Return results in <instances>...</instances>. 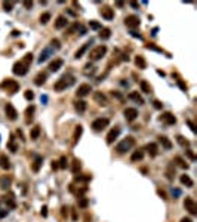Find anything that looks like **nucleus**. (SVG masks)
Instances as JSON below:
<instances>
[{
  "label": "nucleus",
  "instance_id": "f257e3e1",
  "mask_svg": "<svg viewBox=\"0 0 197 222\" xmlns=\"http://www.w3.org/2000/svg\"><path fill=\"white\" fill-rule=\"evenodd\" d=\"M31 61H33V54H27V55L24 56L22 61H18V62L13 64V68H12L13 74H16V76H25L28 73V67L31 64Z\"/></svg>",
  "mask_w": 197,
  "mask_h": 222
},
{
  "label": "nucleus",
  "instance_id": "f03ea898",
  "mask_svg": "<svg viewBox=\"0 0 197 222\" xmlns=\"http://www.w3.org/2000/svg\"><path fill=\"white\" fill-rule=\"evenodd\" d=\"M133 145H135V139H133L132 136H126L122 142H119V144H117L116 151L119 153V154H125V153L129 151Z\"/></svg>",
  "mask_w": 197,
  "mask_h": 222
},
{
  "label": "nucleus",
  "instance_id": "7ed1b4c3",
  "mask_svg": "<svg viewBox=\"0 0 197 222\" xmlns=\"http://www.w3.org/2000/svg\"><path fill=\"white\" fill-rule=\"evenodd\" d=\"M0 88L5 89L8 93H16L18 92V89H19V83L16 82V80H12V78H6L5 82H2V85H0Z\"/></svg>",
  "mask_w": 197,
  "mask_h": 222
},
{
  "label": "nucleus",
  "instance_id": "20e7f679",
  "mask_svg": "<svg viewBox=\"0 0 197 222\" xmlns=\"http://www.w3.org/2000/svg\"><path fill=\"white\" fill-rule=\"evenodd\" d=\"M107 54V46H96V47H93L92 50H91V54H89V59L91 61H99L102 56Z\"/></svg>",
  "mask_w": 197,
  "mask_h": 222
},
{
  "label": "nucleus",
  "instance_id": "39448f33",
  "mask_svg": "<svg viewBox=\"0 0 197 222\" xmlns=\"http://www.w3.org/2000/svg\"><path fill=\"white\" fill-rule=\"evenodd\" d=\"M71 83H73V77H67V76H64V77H61L58 82L54 85V89H55L57 92H61V90H65Z\"/></svg>",
  "mask_w": 197,
  "mask_h": 222
},
{
  "label": "nucleus",
  "instance_id": "423d86ee",
  "mask_svg": "<svg viewBox=\"0 0 197 222\" xmlns=\"http://www.w3.org/2000/svg\"><path fill=\"white\" fill-rule=\"evenodd\" d=\"M110 124V120L108 119H96V120H93L92 122V129L95 132H101V130H104L105 127Z\"/></svg>",
  "mask_w": 197,
  "mask_h": 222
},
{
  "label": "nucleus",
  "instance_id": "0eeeda50",
  "mask_svg": "<svg viewBox=\"0 0 197 222\" xmlns=\"http://www.w3.org/2000/svg\"><path fill=\"white\" fill-rule=\"evenodd\" d=\"M184 207H185V210L190 212V215H197V204L191 197H185V200H184Z\"/></svg>",
  "mask_w": 197,
  "mask_h": 222
},
{
  "label": "nucleus",
  "instance_id": "6e6552de",
  "mask_svg": "<svg viewBox=\"0 0 197 222\" xmlns=\"http://www.w3.org/2000/svg\"><path fill=\"white\" fill-rule=\"evenodd\" d=\"M119 135H120V127H119V126H114V127H113L110 132L107 133V138H105L107 144L111 145L117 139V138H119Z\"/></svg>",
  "mask_w": 197,
  "mask_h": 222
},
{
  "label": "nucleus",
  "instance_id": "1a4fd4ad",
  "mask_svg": "<svg viewBox=\"0 0 197 222\" xmlns=\"http://www.w3.org/2000/svg\"><path fill=\"white\" fill-rule=\"evenodd\" d=\"M139 24H141V21L137 15H129L125 18V25L129 28H137V27H139Z\"/></svg>",
  "mask_w": 197,
  "mask_h": 222
},
{
  "label": "nucleus",
  "instance_id": "9d476101",
  "mask_svg": "<svg viewBox=\"0 0 197 222\" xmlns=\"http://www.w3.org/2000/svg\"><path fill=\"white\" fill-rule=\"evenodd\" d=\"M92 92V88H91V85H88V83H83L80 85L77 90H76V95L79 96V98H83V96H88L89 93Z\"/></svg>",
  "mask_w": 197,
  "mask_h": 222
},
{
  "label": "nucleus",
  "instance_id": "9b49d317",
  "mask_svg": "<svg viewBox=\"0 0 197 222\" xmlns=\"http://www.w3.org/2000/svg\"><path fill=\"white\" fill-rule=\"evenodd\" d=\"M5 111H6V117L9 119V120H16L18 119V113H16V110H15V107L12 105L11 102H8L6 104V107H5Z\"/></svg>",
  "mask_w": 197,
  "mask_h": 222
},
{
  "label": "nucleus",
  "instance_id": "f8f14e48",
  "mask_svg": "<svg viewBox=\"0 0 197 222\" xmlns=\"http://www.w3.org/2000/svg\"><path fill=\"white\" fill-rule=\"evenodd\" d=\"M99 13H101V16L105 18L107 21H111V19L114 18V11H113L110 6H102L101 11H99Z\"/></svg>",
  "mask_w": 197,
  "mask_h": 222
},
{
  "label": "nucleus",
  "instance_id": "ddd939ff",
  "mask_svg": "<svg viewBox=\"0 0 197 222\" xmlns=\"http://www.w3.org/2000/svg\"><path fill=\"white\" fill-rule=\"evenodd\" d=\"M93 101H95L98 105H101V107H105V105L108 104V99H107V96H105L102 92H95V93H93Z\"/></svg>",
  "mask_w": 197,
  "mask_h": 222
},
{
  "label": "nucleus",
  "instance_id": "4468645a",
  "mask_svg": "<svg viewBox=\"0 0 197 222\" xmlns=\"http://www.w3.org/2000/svg\"><path fill=\"white\" fill-rule=\"evenodd\" d=\"M160 120H162L164 124H175V123H176V117H175L172 113L166 111V113H163L162 116H160Z\"/></svg>",
  "mask_w": 197,
  "mask_h": 222
},
{
  "label": "nucleus",
  "instance_id": "2eb2a0df",
  "mask_svg": "<svg viewBox=\"0 0 197 222\" xmlns=\"http://www.w3.org/2000/svg\"><path fill=\"white\" fill-rule=\"evenodd\" d=\"M123 114H125L126 122H133V120L138 117V111H137V108H126Z\"/></svg>",
  "mask_w": 197,
  "mask_h": 222
},
{
  "label": "nucleus",
  "instance_id": "dca6fc26",
  "mask_svg": "<svg viewBox=\"0 0 197 222\" xmlns=\"http://www.w3.org/2000/svg\"><path fill=\"white\" fill-rule=\"evenodd\" d=\"M3 201L8 204V207L9 209H15L16 207V201H15V196L12 194V193H8L5 197H3Z\"/></svg>",
  "mask_w": 197,
  "mask_h": 222
},
{
  "label": "nucleus",
  "instance_id": "f3484780",
  "mask_svg": "<svg viewBox=\"0 0 197 222\" xmlns=\"http://www.w3.org/2000/svg\"><path fill=\"white\" fill-rule=\"evenodd\" d=\"M68 25V19L65 18V16H58L57 19H55V28L57 30H61V28H64V27H67Z\"/></svg>",
  "mask_w": 197,
  "mask_h": 222
},
{
  "label": "nucleus",
  "instance_id": "a211bd4d",
  "mask_svg": "<svg viewBox=\"0 0 197 222\" xmlns=\"http://www.w3.org/2000/svg\"><path fill=\"white\" fill-rule=\"evenodd\" d=\"M11 184H12V176H9V175H3V176L0 178V187L3 189H8L11 187Z\"/></svg>",
  "mask_w": 197,
  "mask_h": 222
},
{
  "label": "nucleus",
  "instance_id": "6ab92c4d",
  "mask_svg": "<svg viewBox=\"0 0 197 222\" xmlns=\"http://www.w3.org/2000/svg\"><path fill=\"white\" fill-rule=\"evenodd\" d=\"M64 64V61L61 59V58H57V59H54L50 64H49V71H58L59 68L62 67Z\"/></svg>",
  "mask_w": 197,
  "mask_h": 222
},
{
  "label": "nucleus",
  "instance_id": "aec40b11",
  "mask_svg": "<svg viewBox=\"0 0 197 222\" xmlns=\"http://www.w3.org/2000/svg\"><path fill=\"white\" fill-rule=\"evenodd\" d=\"M43 165V157H40V155H36L34 160H33V165H31V169H33V172H39L40 170V167Z\"/></svg>",
  "mask_w": 197,
  "mask_h": 222
},
{
  "label": "nucleus",
  "instance_id": "412c9836",
  "mask_svg": "<svg viewBox=\"0 0 197 222\" xmlns=\"http://www.w3.org/2000/svg\"><path fill=\"white\" fill-rule=\"evenodd\" d=\"M46 78H47V73H39L37 76L34 77V85L36 86H42L45 82H46Z\"/></svg>",
  "mask_w": 197,
  "mask_h": 222
},
{
  "label": "nucleus",
  "instance_id": "4be33fe9",
  "mask_svg": "<svg viewBox=\"0 0 197 222\" xmlns=\"http://www.w3.org/2000/svg\"><path fill=\"white\" fill-rule=\"evenodd\" d=\"M135 65L138 67L139 70H145L147 68V62H145V58L142 55H138L135 58Z\"/></svg>",
  "mask_w": 197,
  "mask_h": 222
},
{
  "label": "nucleus",
  "instance_id": "5701e85b",
  "mask_svg": "<svg viewBox=\"0 0 197 222\" xmlns=\"http://www.w3.org/2000/svg\"><path fill=\"white\" fill-rule=\"evenodd\" d=\"M0 167H2V169H5V170H8V169L11 167V161H9L8 155L0 154Z\"/></svg>",
  "mask_w": 197,
  "mask_h": 222
},
{
  "label": "nucleus",
  "instance_id": "b1692460",
  "mask_svg": "<svg viewBox=\"0 0 197 222\" xmlns=\"http://www.w3.org/2000/svg\"><path fill=\"white\" fill-rule=\"evenodd\" d=\"M74 108L79 111V113H83V111H86V108H88V102L86 101H81V99L76 101L74 102Z\"/></svg>",
  "mask_w": 197,
  "mask_h": 222
},
{
  "label": "nucleus",
  "instance_id": "393cba45",
  "mask_svg": "<svg viewBox=\"0 0 197 222\" xmlns=\"http://www.w3.org/2000/svg\"><path fill=\"white\" fill-rule=\"evenodd\" d=\"M147 151H148V154H150L151 157H156V155L159 154V147H157V144L151 142V144L147 145Z\"/></svg>",
  "mask_w": 197,
  "mask_h": 222
},
{
  "label": "nucleus",
  "instance_id": "a878e982",
  "mask_svg": "<svg viewBox=\"0 0 197 222\" xmlns=\"http://www.w3.org/2000/svg\"><path fill=\"white\" fill-rule=\"evenodd\" d=\"M179 181H181V184L182 185H185V187H188V188H191L193 185H194V182H193V179L188 176V175H181V178H179Z\"/></svg>",
  "mask_w": 197,
  "mask_h": 222
},
{
  "label": "nucleus",
  "instance_id": "bb28decb",
  "mask_svg": "<svg viewBox=\"0 0 197 222\" xmlns=\"http://www.w3.org/2000/svg\"><path fill=\"white\" fill-rule=\"evenodd\" d=\"M89 46H91V42L85 43V44H83V46L80 47V49H79V50H77V52L74 54V58H76V59H79V58H81V56L85 55V52H86V50L89 49Z\"/></svg>",
  "mask_w": 197,
  "mask_h": 222
},
{
  "label": "nucleus",
  "instance_id": "cd10ccee",
  "mask_svg": "<svg viewBox=\"0 0 197 222\" xmlns=\"http://www.w3.org/2000/svg\"><path fill=\"white\" fill-rule=\"evenodd\" d=\"M129 98H130L132 101H135V102H138L139 105H142V104H144V98L139 95L138 92H130V93H129Z\"/></svg>",
  "mask_w": 197,
  "mask_h": 222
},
{
  "label": "nucleus",
  "instance_id": "c85d7f7f",
  "mask_svg": "<svg viewBox=\"0 0 197 222\" xmlns=\"http://www.w3.org/2000/svg\"><path fill=\"white\" fill-rule=\"evenodd\" d=\"M36 110V107L34 105H30L27 110H25V122L27 123H30L31 122V119H33V113H34Z\"/></svg>",
  "mask_w": 197,
  "mask_h": 222
},
{
  "label": "nucleus",
  "instance_id": "c756f323",
  "mask_svg": "<svg viewBox=\"0 0 197 222\" xmlns=\"http://www.w3.org/2000/svg\"><path fill=\"white\" fill-rule=\"evenodd\" d=\"M81 132H83V127H81L80 124L76 126V130H74V135H73V144H77L79 138L81 136Z\"/></svg>",
  "mask_w": 197,
  "mask_h": 222
},
{
  "label": "nucleus",
  "instance_id": "7c9ffc66",
  "mask_svg": "<svg viewBox=\"0 0 197 222\" xmlns=\"http://www.w3.org/2000/svg\"><path fill=\"white\" fill-rule=\"evenodd\" d=\"M80 169H81L80 160L74 158V160H73V165H71V170H73V173H74V175H77V173L80 172Z\"/></svg>",
  "mask_w": 197,
  "mask_h": 222
},
{
  "label": "nucleus",
  "instance_id": "2f4dec72",
  "mask_svg": "<svg viewBox=\"0 0 197 222\" xmlns=\"http://www.w3.org/2000/svg\"><path fill=\"white\" fill-rule=\"evenodd\" d=\"M144 158V151L142 150H137L133 154L130 155V160L132 161H139V160H142Z\"/></svg>",
  "mask_w": 197,
  "mask_h": 222
},
{
  "label": "nucleus",
  "instance_id": "473e14b6",
  "mask_svg": "<svg viewBox=\"0 0 197 222\" xmlns=\"http://www.w3.org/2000/svg\"><path fill=\"white\" fill-rule=\"evenodd\" d=\"M139 86H141V90L145 92V93H151V86L147 80H141L139 82Z\"/></svg>",
  "mask_w": 197,
  "mask_h": 222
},
{
  "label": "nucleus",
  "instance_id": "72a5a7b5",
  "mask_svg": "<svg viewBox=\"0 0 197 222\" xmlns=\"http://www.w3.org/2000/svg\"><path fill=\"white\" fill-rule=\"evenodd\" d=\"M174 161H175V163H176V165H178V166H179V167H182V169H188V165H187V163H185V160H184L182 157H179V155H176V157H175V158H174Z\"/></svg>",
  "mask_w": 197,
  "mask_h": 222
},
{
  "label": "nucleus",
  "instance_id": "f704fd0d",
  "mask_svg": "<svg viewBox=\"0 0 197 222\" xmlns=\"http://www.w3.org/2000/svg\"><path fill=\"white\" fill-rule=\"evenodd\" d=\"M159 141H160V144H162L166 150H171V148H172V142H171L166 136H160V138H159Z\"/></svg>",
  "mask_w": 197,
  "mask_h": 222
},
{
  "label": "nucleus",
  "instance_id": "c9c22d12",
  "mask_svg": "<svg viewBox=\"0 0 197 222\" xmlns=\"http://www.w3.org/2000/svg\"><path fill=\"white\" fill-rule=\"evenodd\" d=\"M39 135H40V126H34V127L30 130V138L34 141V139L39 138Z\"/></svg>",
  "mask_w": 197,
  "mask_h": 222
},
{
  "label": "nucleus",
  "instance_id": "e433bc0d",
  "mask_svg": "<svg viewBox=\"0 0 197 222\" xmlns=\"http://www.w3.org/2000/svg\"><path fill=\"white\" fill-rule=\"evenodd\" d=\"M79 27H80V25H79V22H74V24H71V25L68 27V30L65 31V36H71L73 33H76V30H79Z\"/></svg>",
  "mask_w": 197,
  "mask_h": 222
},
{
  "label": "nucleus",
  "instance_id": "4c0bfd02",
  "mask_svg": "<svg viewBox=\"0 0 197 222\" xmlns=\"http://www.w3.org/2000/svg\"><path fill=\"white\" fill-rule=\"evenodd\" d=\"M8 148L11 150L12 153H16V151H18V145L15 142V138H13V136H11V141L8 142Z\"/></svg>",
  "mask_w": 197,
  "mask_h": 222
},
{
  "label": "nucleus",
  "instance_id": "58836bf2",
  "mask_svg": "<svg viewBox=\"0 0 197 222\" xmlns=\"http://www.w3.org/2000/svg\"><path fill=\"white\" fill-rule=\"evenodd\" d=\"M77 204H79V207H81V209H86V207H88V204H89V200L86 199V197H79V200H77Z\"/></svg>",
  "mask_w": 197,
  "mask_h": 222
},
{
  "label": "nucleus",
  "instance_id": "ea45409f",
  "mask_svg": "<svg viewBox=\"0 0 197 222\" xmlns=\"http://www.w3.org/2000/svg\"><path fill=\"white\" fill-rule=\"evenodd\" d=\"M110 36H111V30H110V28H102V30H101V33H99V37H101V39H104V40L110 39Z\"/></svg>",
  "mask_w": 197,
  "mask_h": 222
},
{
  "label": "nucleus",
  "instance_id": "a19ab883",
  "mask_svg": "<svg viewBox=\"0 0 197 222\" xmlns=\"http://www.w3.org/2000/svg\"><path fill=\"white\" fill-rule=\"evenodd\" d=\"M49 55H50V49H45V50L42 52L40 58H39V62H43V61H46L47 58H49Z\"/></svg>",
  "mask_w": 197,
  "mask_h": 222
},
{
  "label": "nucleus",
  "instance_id": "79ce46f5",
  "mask_svg": "<svg viewBox=\"0 0 197 222\" xmlns=\"http://www.w3.org/2000/svg\"><path fill=\"white\" fill-rule=\"evenodd\" d=\"M176 141H178V144L182 145V147H190V142L187 141L184 136H176Z\"/></svg>",
  "mask_w": 197,
  "mask_h": 222
},
{
  "label": "nucleus",
  "instance_id": "37998d69",
  "mask_svg": "<svg viewBox=\"0 0 197 222\" xmlns=\"http://www.w3.org/2000/svg\"><path fill=\"white\" fill-rule=\"evenodd\" d=\"M2 6H3V9H5L6 12H11L12 8H13V2H3Z\"/></svg>",
  "mask_w": 197,
  "mask_h": 222
},
{
  "label": "nucleus",
  "instance_id": "c03bdc74",
  "mask_svg": "<svg viewBox=\"0 0 197 222\" xmlns=\"http://www.w3.org/2000/svg\"><path fill=\"white\" fill-rule=\"evenodd\" d=\"M49 19H50V13H49V12H45V13L40 15V22H42V24H46Z\"/></svg>",
  "mask_w": 197,
  "mask_h": 222
},
{
  "label": "nucleus",
  "instance_id": "a18cd8bd",
  "mask_svg": "<svg viewBox=\"0 0 197 222\" xmlns=\"http://www.w3.org/2000/svg\"><path fill=\"white\" fill-rule=\"evenodd\" d=\"M174 176H175V170H172V165H171L169 169L166 170V178L168 179H174Z\"/></svg>",
  "mask_w": 197,
  "mask_h": 222
},
{
  "label": "nucleus",
  "instance_id": "49530a36",
  "mask_svg": "<svg viewBox=\"0 0 197 222\" xmlns=\"http://www.w3.org/2000/svg\"><path fill=\"white\" fill-rule=\"evenodd\" d=\"M58 163H59L58 166L61 167V169H65V167H67V158H65V157H61Z\"/></svg>",
  "mask_w": 197,
  "mask_h": 222
},
{
  "label": "nucleus",
  "instance_id": "de8ad7c7",
  "mask_svg": "<svg viewBox=\"0 0 197 222\" xmlns=\"http://www.w3.org/2000/svg\"><path fill=\"white\" fill-rule=\"evenodd\" d=\"M24 96H25V99L27 101H31L34 98V93L31 92V90H25V93H24Z\"/></svg>",
  "mask_w": 197,
  "mask_h": 222
},
{
  "label": "nucleus",
  "instance_id": "09e8293b",
  "mask_svg": "<svg viewBox=\"0 0 197 222\" xmlns=\"http://www.w3.org/2000/svg\"><path fill=\"white\" fill-rule=\"evenodd\" d=\"M89 27L93 28V30H99V28H101V24H99V22H96V21H91V22H89Z\"/></svg>",
  "mask_w": 197,
  "mask_h": 222
},
{
  "label": "nucleus",
  "instance_id": "8fccbe9b",
  "mask_svg": "<svg viewBox=\"0 0 197 222\" xmlns=\"http://www.w3.org/2000/svg\"><path fill=\"white\" fill-rule=\"evenodd\" d=\"M50 44H52L55 49H59V47H61V43H59L58 39H54V40H50Z\"/></svg>",
  "mask_w": 197,
  "mask_h": 222
},
{
  "label": "nucleus",
  "instance_id": "3c124183",
  "mask_svg": "<svg viewBox=\"0 0 197 222\" xmlns=\"http://www.w3.org/2000/svg\"><path fill=\"white\" fill-rule=\"evenodd\" d=\"M22 5H24V8H25V9H31V8H33V2H28V0H27V2H24Z\"/></svg>",
  "mask_w": 197,
  "mask_h": 222
},
{
  "label": "nucleus",
  "instance_id": "603ef678",
  "mask_svg": "<svg viewBox=\"0 0 197 222\" xmlns=\"http://www.w3.org/2000/svg\"><path fill=\"white\" fill-rule=\"evenodd\" d=\"M61 210H62L61 213H62V216H64V218H67V216H68V207H67V206H64Z\"/></svg>",
  "mask_w": 197,
  "mask_h": 222
},
{
  "label": "nucleus",
  "instance_id": "864d4df0",
  "mask_svg": "<svg viewBox=\"0 0 197 222\" xmlns=\"http://www.w3.org/2000/svg\"><path fill=\"white\" fill-rule=\"evenodd\" d=\"M153 104H154V108H157V110H160V108L163 107V104L160 102V101H154Z\"/></svg>",
  "mask_w": 197,
  "mask_h": 222
},
{
  "label": "nucleus",
  "instance_id": "5fc2aeb1",
  "mask_svg": "<svg viewBox=\"0 0 197 222\" xmlns=\"http://www.w3.org/2000/svg\"><path fill=\"white\" fill-rule=\"evenodd\" d=\"M185 153H187V155H188L191 160H196V157H194V154H193V151H191V150H187Z\"/></svg>",
  "mask_w": 197,
  "mask_h": 222
},
{
  "label": "nucleus",
  "instance_id": "6e6d98bb",
  "mask_svg": "<svg viewBox=\"0 0 197 222\" xmlns=\"http://www.w3.org/2000/svg\"><path fill=\"white\" fill-rule=\"evenodd\" d=\"M5 216H8V210H2L0 209V219H3Z\"/></svg>",
  "mask_w": 197,
  "mask_h": 222
},
{
  "label": "nucleus",
  "instance_id": "4d7b16f0",
  "mask_svg": "<svg viewBox=\"0 0 197 222\" xmlns=\"http://www.w3.org/2000/svg\"><path fill=\"white\" fill-rule=\"evenodd\" d=\"M42 215H43V216H47V207H46V206H43V207H42Z\"/></svg>",
  "mask_w": 197,
  "mask_h": 222
},
{
  "label": "nucleus",
  "instance_id": "13d9d810",
  "mask_svg": "<svg viewBox=\"0 0 197 222\" xmlns=\"http://www.w3.org/2000/svg\"><path fill=\"white\" fill-rule=\"evenodd\" d=\"M157 193H159V194H160V196H162V197H163V199H164V200L168 199V196H166V193H164V191H162V189H159Z\"/></svg>",
  "mask_w": 197,
  "mask_h": 222
},
{
  "label": "nucleus",
  "instance_id": "bf43d9fd",
  "mask_svg": "<svg viewBox=\"0 0 197 222\" xmlns=\"http://www.w3.org/2000/svg\"><path fill=\"white\" fill-rule=\"evenodd\" d=\"M52 169H55V170H57V169H59L58 161H54V163H52Z\"/></svg>",
  "mask_w": 197,
  "mask_h": 222
},
{
  "label": "nucleus",
  "instance_id": "052dcab7",
  "mask_svg": "<svg viewBox=\"0 0 197 222\" xmlns=\"http://www.w3.org/2000/svg\"><path fill=\"white\" fill-rule=\"evenodd\" d=\"M181 222H193V219H191V218H182V219H181Z\"/></svg>",
  "mask_w": 197,
  "mask_h": 222
},
{
  "label": "nucleus",
  "instance_id": "680f3d73",
  "mask_svg": "<svg viewBox=\"0 0 197 222\" xmlns=\"http://www.w3.org/2000/svg\"><path fill=\"white\" fill-rule=\"evenodd\" d=\"M188 124H190V127H191V130H193V132H196V127H194V124H193V123H191V122H188Z\"/></svg>",
  "mask_w": 197,
  "mask_h": 222
},
{
  "label": "nucleus",
  "instance_id": "e2e57ef3",
  "mask_svg": "<svg viewBox=\"0 0 197 222\" xmlns=\"http://www.w3.org/2000/svg\"><path fill=\"white\" fill-rule=\"evenodd\" d=\"M130 6H132V8H138V3H137V2H130Z\"/></svg>",
  "mask_w": 197,
  "mask_h": 222
},
{
  "label": "nucleus",
  "instance_id": "0e129e2a",
  "mask_svg": "<svg viewBox=\"0 0 197 222\" xmlns=\"http://www.w3.org/2000/svg\"><path fill=\"white\" fill-rule=\"evenodd\" d=\"M18 34H19L18 30H13V31H12V36H18Z\"/></svg>",
  "mask_w": 197,
  "mask_h": 222
}]
</instances>
